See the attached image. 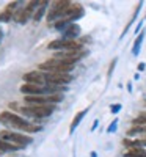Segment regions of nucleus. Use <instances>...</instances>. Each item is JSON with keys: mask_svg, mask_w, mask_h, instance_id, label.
Here are the masks:
<instances>
[{"mask_svg": "<svg viewBox=\"0 0 146 157\" xmlns=\"http://www.w3.org/2000/svg\"><path fill=\"white\" fill-rule=\"evenodd\" d=\"M0 121L6 126H10V127H14V129H19V130H27V132H39V130L43 129L41 126L32 124L30 121L25 120V118H21L13 112H2L0 113Z\"/></svg>", "mask_w": 146, "mask_h": 157, "instance_id": "nucleus-1", "label": "nucleus"}, {"mask_svg": "<svg viewBox=\"0 0 146 157\" xmlns=\"http://www.w3.org/2000/svg\"><path fill=\"white\" fill-rule=\"evenodd\" d=\"M55 104H50V105H27V107H21L19 110L27 115V116H33V118H47L54 113L55 110Z\"/></svg>", "mask_w": 146, "mask_h": 157, "instance_id": "nucleus-2", "label": "nucleus"}, {"mask_svg": "<svg viewBox=\"0 0 146 157\" xmlns=\"http://www.w3.org/2000/svg\"><path fill=\"white\" fill-rule=\"evenodd\" d=\"M0 138L5 140V141H10L13 145H16L19 148L22 146H27L33 141V138L30 135H25V134H19V132H11V130H3L2 134H0Z\"/></svg>", "mask_w": 146, "mask_h": 157, "instance_id": "nucleus-3", "label": "nucleus"}, {"mask_svg": "<svg viewBox=\"0 0 146 157\" xmlns=\"http://www.w3.org/2000/svg\"><path fill=\"white\" fill-rule=\"evenodd\" d=\"M52 50H66V52H80L82 43L79 41H66V39H55L47 46Z\"/></svg>", "mask_w": 146, "mask_h": 157, "instance_id": "nucleus-4", "label": "nucleus"}, {"mask_svg": "<svg viewBox=\"0 0 146 157\" xmlns=\"http://www.w3.org/2000/svg\"><path fill=\"white\" fill-rule=\"evenodd\" d=\"M72 2H68V0H64V2H55V3H52L49 13H47V21L49 22H54V21H61L63 16H64V13L66 10L69 8Z\"/></svg>", "mask_w": 146, "mask_h": 157, "instance_id": "nucleus-5", "label": "nucleus"}, {"mask_svg": "<svg viewBox=\"0 0 146 157\" xmlns=\"http://www.w3.org/2000/svg\"><path fill=\"white\" fill-rule=\"evenodd\" d=\"M72 80L71 74H63V72H46V83L50 85H60V86H66L69 85Z\"/></svg>", "mask_w": 146, "mask_h": 157, "instance_id": "nucleus-6", "label": "nucleus"}, {"mask_svg": "<svg viewBox=\"0 0 146 157\" xmlns=\"http://www.w3.org/2000/svg\"><path fill=\"white\" fill-rule=\"evenodd\" d=\"M22 80L25 83H30V85H39V86H43V83H46V74L41 72V71H30L27 74H24L22 77Z\"/></svg>", "mask_w": 146, "mask_h": 157, "instance_id": "nucleus-7", "label": "nucleus"}, {"mask_svg": "<svg viewBox=\"0 0 146 157\" xmlns=\"http://www.w3.org/2000/svg\"><path fill=\"white\" fill-rule=\"evenodd\" d=\"M21 93H24V96H43V94H46V88L39 86V85L24 83L21 86Z\"/></svg>", "mask_w": 146, "mask_h": 157, "instance_id": "nucleus-8", "label": "nucleus"}, {"mask_svg": "<svg viewBox=\"0 0 146 157\" xmlns=\"http://www.w3.org/2000/svg\"><path fill=\"white\" fill-rule=\"evenodd\" d=\"M80 35V27L77 24H71L69 27H66L63 30V38L61 39H66V41H75V38Z\"/></svg>", "mask_w": 146, "mask_h": 157, "instance_id": "nucleus-9", "label": "nucleus"}, {"mask_svg": "<svg viewBox=\"0 0 146 157\" xmlns=\"http://www.w3.org/2000/svg\"><path fill=\"white\" fill-rule=\"evenodd\" d=\"M30 14H32V11H29L27 8H21V10H17V11L14 13L13 21H16V22H19V24H25V22L29 21Z\"/></svg>", "mask_w": 146, "mask_h": 157, "instance_id": "nucleus-10", "label": "nucleus"}, {"mask_svg": "<svg viewBox=\"0 0 146 157\" xmlns=\"http://www.w3.org/2000/svg\"><path fill=\"white\" fill-rule=\"evenodd\" d=\"M88 113V109H85V110H80L75 116H74V120H72V123H71V126H69V134H74V130H75V127L80 124V121L83 120V116Z\"/></svg>", "mask_w": 146, "mask_h": 157, "instance_id": "nucleus-11", "label": "nucleus"}, {"mask_svg": "<svg viewBox=\"0 0 146 157\" xmlns=\"http://www.w3.org/2000/svg\"><path fill=\"white\" fill-rule=\"evenodd\" d=\"M126 157H146L144 148H130L126 152Z\"/></svg>", "mask_w": 146, "mask_h": 157, "instance_id": "nucleus-12", "label": "nucleus"}, {"mask_svg": "<svg viewBox=\"0 0 146 157\" xmlns=\"http://www.w3.org/2000/svg\"><path fill=\"white\" fill-rule=\"evenodd\" d=\"M143 38H144V32H141L137 36V39H135L134 47H132V54H134V55H138L140 54V47H141V43H143Z\"/></svg>", "mask_w": 146, "mask_h": 157, "instance_id": "nucleus-13", "label": "nucleus"}, {"mask_svg": "<svg viewBox=\"0 0 146 157\" xmlns=\"http://www.w3.org/2000/svg\"><path fill=\"white\" fill-rule=\"evenodd\" d=\"M44 11H46V5H43V6H39L38 10H36V13L33 14V19L38 22V21H41V17H43V14H44Z\"/></svg>", "mask_w": 146, "mask_h": 157, "instance_id": "nucleus-14", "label": "nucleus"}, {"mask_svg": "<svg viewBox=\"0 0 146 157\" xmlns=\"http://www.w3.org/2000/svg\"><path fill=\"white\" fill-rule=\"evenodd\" d=\"M13 16H14V14H13V13L11 11H5V13H2V14H0V22H8Z\"/></svg>", "mask_w": 146, "mask_h": 157, "instance_id": "nucleus-15", "label": "nucleus"}, {"mask_svg": "<svg viewBox=\"0 0 146 157\" xmlns=\"http://www.w3.org/2000/svg\"><path fill=\"white\" fill-rule=\"evenodd\" d=\"M116 126H118V118L116 120H113V123L109 126V129H107V132L109 134H112V132H115V129H116Z\"/></svg>", "mask_w": 146, "mask_h": 157, "instance_id": "nucleus-16", "label": "nucleus"}, {"mask_svg": "<svg viewBox=\"0 0 146 157\" xmlns=\"http://www.w3.org/2000/svg\"><path fill=\"white\" fill-rule=\"evenodd\" d=\"M116 61H118V60H116V58H113V60H112V63H110V68H109V74H107L109 77H112V74H113V69H115V66H116Z\"/></svg>", "mask_w": 146, "mask_h": 157, "instance_id": "nucleus-17", "label": "nucleus"}, {"mask_svg": "<svg viewBox=\"0 0 146 157\" xmlns=\"http://www.w3.org/2000/svg\"><path fill=\"white\" fill-rule=\"evenodd\" d=\"M123 145H124L126 148H129V149H130V148H134V141L129 140V138H124V140H123Z\"/></svg>", "mask_w": 146, "mask_h": 157, "instance_id": "nucleus-18", "label": "nucleus"}, {"mask_svg": "<svg viewBox=\"0 0 146 157\" xmlns=\"http://www.w3.org/2000/svg\"><path fill=\"white\" fill-rule=\"evenodd\" d=\"M119 110H121V104H113V105L110 107V112L112 113H118Z\"/></svg>", "mask_w": 146, "mask_h": 157, "instance_id": "nucleus-19", "label": "nucleus"}, {"mask_svg": "<svg viewBox=\"0 0 146 157\" xmlns=\"http://www.w3.org/2000/svg\"><path fill=\"white\" fill-rule=\"evenodd\" d=\"M17 5H19L17 2H11V3L8 5V8H6V10H8V11H11V10H14V8H16Z\"/></svg>", "mask_w": 146, "mask_h": 157, "instance_id": "nucleus-20", "label": "nucleus"}, {"mask_svg": "<svg viewBox=\"0 0 146 157\" xmlns=\"http://www.w3.org/2000/svg\"><path fill=\"white\" fill-rule=\"evenodd\" d=\"M10 109H11V110H17L19 107H17V104H16V102H11V104H10Z\"/></svg>", "mask_w": 146, "mask_h": 157, "instance_id": "nucleus-21", "label": "nucleus"}, {"mask_svg": "<svg viewBox=\"0 0 146 157\" xmlns=\"http://www.w3.org/2000/svg\"><path fill=\"white\" fill-rule=\"evenodd\" d=\"M98 124H99V121H94V123H93V127H91V130H94V129L98 127Z\"/></svg>", "mask_w": 146, "mask_h": 157, "instance_id": "nucleus-22", "label": "nucleus"}, {"mask_svg": "<svg viewBox=\"0 0 146 157\" xmlns=\"http://www.w3.org/2000/svg\"><path fill=\"white\" fill-rule=\"evenodd\" d=\"M143 69H144V63H140L138 64V71H143Z\"/></svg>", "mask_w": 146, "mask_h": 157, "instance_id": "nucleus-23", "label": "nucleus"}, {"mask_svg": "<svg viewBox=\"0 0 146 157\" xmlns=\"http://www.w3.org/2000/svg\"><path fill=\"white\" fill-rule=\"evenodd\" d=\"M140 29H141V22H138V25H137V30H135V32L138 33V30H140Z\"/></svg>", "mask_w": 146, "mask_h": 157, "instance_id": "nucleus-24", "label": "nucleus"}, {"mask_svg": "<svg viewBox=\"0 0 146 157\" xmlns=\"http://www.w3.org/2000/svg\"><path fill=\"white\" fill-rule=\"evenodd\" d=\"M96 155H98V154H96L94 151H93V152H91V157H96Z\"/></svg>", "mask_w": 146, "mask_h": 157, "instance_id": "nucleus-25", "label": "nucleus"}, {"mask_svg": "<svg viewBox=\"0 0 146 157\" xmlns=\"http://www.w3.org/2000/svg\"><path fill=\"white\" fill-rule=\"evenodd\" d=\"M2 38H3V33H2V32H0V41H2Z\"/></svg>", "mask_w": 146, "mask_h": 157, "instance_id": "nucleus-26", "label": "nucleus"}, {"mask_svg": "<svg viewBox=\"0 0 146 157\" xmlns=\"http://www.w3.org/2000/svg\"><path fill=\"white\" fill-rule=\"evenodd\" d=\"M144 104H146V101H144Z\"/></svg>", "mask_w": 146, "mask_h": 157, "instance_id": "nucleus-27", "label": "nucleus"}]
</instances>
